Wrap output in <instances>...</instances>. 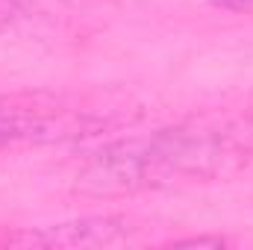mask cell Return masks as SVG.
Listing matches in <instances>:
<instances>
[{"mask_svg": "<svg viewBox=\"0 0 253 250\" xmlns=\"http://www.w3.org/2000/svg\"><path fill=\"white\" fill-rule=\"evenodd\" d=\"M141 227L124 215H88L44 227H18L0 233V248H115L132 242Z\"/></svg>", "mask_w": 253, "mask_h": 250, "instance_id": "cell-3", "label": "cell"}, {"mask_svg": "<svg viewBox=\"0 0 253 250\" xmlns=\"http://www.w3.org/2000/svg\"><path fill=\"white\" fill-rule=\"evenodd\" d=\"M253 162V124H186L126 135L100 147L77 174L88 197H129L183 183H206Z\"/></svg>", "mask_w": 253, "mask_h": 250, "instance_id": "cell-1", "label": "cell"}, {"mask_svg": "<svg viewBox=\"0 0 253 250\" xmlns=\"http://www.w3.org/2000/svg\"><path fill=\"white\" fill-rule=\"evenodd\" d=\"M218 9L239 12V15H253V0H212Z\"/></svg>", "mask_w": 253, "mask_h": 250, "instance_id": "cell-4", "label": "cell"}, {"mask_svg": "<svg viewBox=\"0 0 253 250\" xmlns=\"http://www.w3.org/2000/svg\"><path fill=\"white\" fill-rule=\"evenodd\" d=\"M100 124L94 109L53 91L0 94V150L42 147L77 138Z\"/></svg>", "mask_w": 253, "mask_h": 250, "instance_id": "cell-2", "label": "cell"}]
</instances>
